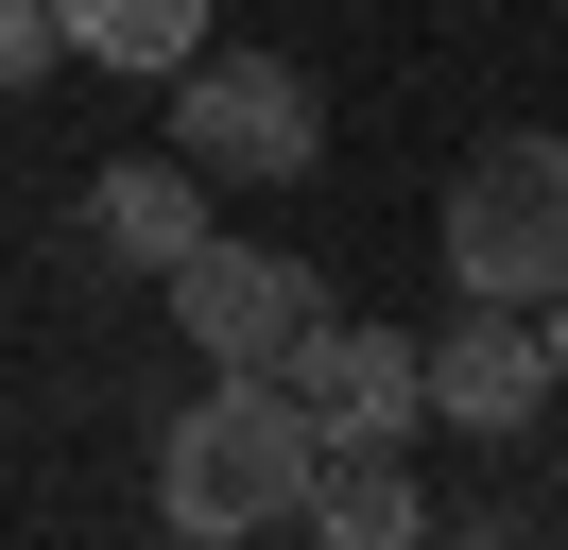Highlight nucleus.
Wrapping results in <instances>:
<instances>
[{
    "label": "nucleus",
    "instance_id": "7ed1b4c3",
    "mask_svg": "<svg viewBox=\"0 0 568 550\" xmlns=\"http://www.w3.org/2000/svg\"><path fill=\"white\" fill-rule=\"evenodd\" d=\"M173 155L207 190H293V172H327V103L276 52H190L173 69Z\"/></svg>",
    "mask_w": 568,
    "mask_h": 550
},
{
    "label": "nucleus",
    "instance_id": "6e6552de",
    "mask_svg": "<svg viewBox=\"0 0 568 550\" xmlns=\"http://www.w3.org/2000/svg\"><path fill=\"white\" fill-rule=\"evenodd\" d=\"M293 533L414 550V533H430V499H414V465H396V447H327V465H311V516H293Z\"/></svg>",
    "mask_w": 568,
    "mask_h": 550
},
{
    "label": "nucleus",
    "instance_id": "1a4fd4ad",
    "mask_svg": "<svg viewBox=\"0 0 568 550\" xmlns=\"http://www.w3.org/2000/svg\"><path fill=\"white\" fill-rule=\"evenodd\" d=\"M52 18H70L87 69H139V86H173V69L207 52V0H52Z\"/></svg>",
    "mask_w": 568,
    "mask_h": 550
},
{
    "label": "nucleus",
    "instance_id": "39448f33",
    "mask_svg": "<svg viewBox=\"0 0 568 550\" xmlns=\"http://www.w3.org/2000/svg\"><path fill=\"white\" fill-rule=\"evenodd\" d=\"M276 396L311 412V447H396V430L430 412V378H414V344H396V327L311 309V327H293V361H276Z\"/></svg>",
    "mask_w": 568,
    "mask_h": 550
},
{
    "label": "nucleus",
    "instance_id": "423d86ee",
    "mask_svg": "<svg viewBox=\"0 0 568 550\" xmlns=\"http://www.w3.org/2000/svg\"><path fill=\"white\" fill-rule=\"evenodd\" d=\"M414 378H430V412H448V430H534V396H551V327H534V309H499V293H465L448 327L414 344Z\"/></svg>",
    "mask_w": 568,
    "mask_h": 550
},
{
    "label": "nucleus",
    "instance_id": "9b49d317",
    "mask_svg": "<svg viewBox=\"0 0 568 550\" xmlns=\"http://www.w3.org/2000/svg\"><path fill=\"white\" fill-rule=\"evenodd\" d=\"M534 327H551V396H568V293H551V309H534Z\"/></svg>",
    "mask_w": 568,
    "mask_h": 550
},
{
    "label": "nucleus",
    "instance_id": "20e7f679",
    "mask_svg": "<svg viewBox=\"0 0 568 550\" xmlns=\"http://www.w3.org/2000/svg\"><path fill=\"white\" fill-rule=\"evenodd\" d=\"M311 293H327L311 258H276V241H224V224L173 258V327L207 344L224 378H276V361H293V327H311Z\"/></svg>",
    "mask_w": 568,
    "mask_h": 550
},
{
    "label": "nucleus",
    "instance_id": "0eeeda50",
    "mask_svg": "<svg viewBox=\"0 0 568 550\" xmlns=\"http://www.w3.org/2000/svg\"><path fill=\"white\" fill-rule=\"evenodd\" d=\"M87 224H104V258H139V275H173L190 241H207V172H190V155H121L104 190H87Z\"/></svg>",
    "mask_w": 568,
    "mask_h": 550
},
{
    "label": "nucleus",
    "instance_id": "f03ea898",
    "mask_svg": "<svg viewBox=\"0 0 568 550\" xmlns=\"http://www.w3.org/2000/svg\"><path fill=\"white\" fill-rule=\"evenodd\" d=\"M448 293H499V309H551L568 293V138H483L448 172Z\"/></svg>",
    "mask_w": 568,
    "mask_h": 550
},
{
    "label": "nucleus",
    "instance_id": "9d476101",
    "mask_svg": "<svg viewBox=\"0 0 568 550\" xmlns=\"http://www.w3.org/2000/svg\"><path fill=\"white\" fill-rule=\"evenodd\" d=\"M36 69H70V18L52 0H0V86H36Z\"/></svg>",
    "mask_w": 568,
    "mask_h": 550
},
{
    "label": "nucleus",
    "instance_id": "f257e3e1",
    "mask_svg": "<svg viewBox=\"0 0 568 550\" xmlns=\"http://www.w3.org/2000/svg\"><path fill=\"white\" fill-rule=\"evenodd\" d=\"M311 412L276 396V378H207V396L155 430V516L173 533H207V550H242V533H293L311 516Z\"/></svg>",
    "mask_w": 568,
    "mask_h": 550
}]
</instances>
